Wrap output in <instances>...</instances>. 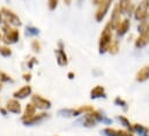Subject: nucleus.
<instances>
[{
	"label": "nucleus",
	"instance_id": "obj_14",
	"mask_svg": "<svg viewBox=\"0 0 149 136\" xmlns=\"http://www.w3.org/2000/svg\"><path fill=\"white\" fill-rule=\"evenodd\" d=\"M7 110L12 113H20L21 112V104L17 102L16 99H12L7 102Z\"/></svg>",
	"mask_w": 149,
	"mask_h": 136
},
{
	"label": "nucleus",
	"instance_id": "obj_5",
	"mask_svg": "<svg viewBox=\"0 0 149 136\" xmlns=\"http://www.w3.org/2000/svg\"><path fill=\"white\" fill-rule=\"evenodd\" d=\"M1 14L3 15V19L7 22V24H13V26H20L21 24L19 16L15 13H13L12 10H9L8 8H2Z\"/></svg>",
	"mask_w": 149,
	"mask_h": 136
},
{
	"label": "nucleus",
	"instance_id": "obj_4",
	"mask_svg": "<svg viewBox=\"0 0 149 136\" xmlns=\"http://www.w3.org/2000/svg\"><path fill=\"white\" fill-rule=\"evenodd\" d=\"M148 8H149L148 1H147V0L141 1V2L139 3V6L136 7L135 12H134V17H135V20H138V21H140V22L147 20L149 15Z\"/></svg>",
	"mask_w": 149,
	"mask_h": 136
},
{
	"label": "nucleus",
	"instance_id": "obj_27",
	"mask_svg": "<svg viewBox=\"0 0 149 136\" xmlns=\"http://www.w3.org/2000/svg\"><path fill=\"white\" fill-rule=\"evenodd\" d=\"M100 1H101V0H93V2H94L95 5H98V3H100Z\"/></svg>",
	"mask_w": 149,
	"mask_h": 136
},
{
	"label": "nucleus",
	"instance_id": "obj_15",
	"mask_svg": "<svg viewBox=\"0 0 149 136\" xmlns=\"http://www.w3.org/2000/svg\"><path fill=\"white\" fill-rule=\"evenodd\" d=\"M104 133L108 136H133V134L130 133V132L117 130V129H113V128H105Z\"/></svg>",
	"mask_w": 149,
	"mask_h": 136
},
{
	"label": "nucleus",
	"instance_id": "obj_30",
	"mask_svg": "<svg viewBox=\"0 0 149 136\" xmlns=\"http://www.w3.org/2000/svg\"><path fill=\"white\" fill-rule=\"evenodd\" d=\"M0 40H1V35H0Z\"/></svg>",
	"mask_w": 149,
	"mask_h": 136
},
{
	"label": "nucleus",
	"instance_id": "obj_22",
	"mask_svg": "<svg viewBox=\"0 0 149 136\" xmlns=\"http://www.w3.org/2000/svg\"><path fill=\"white\" fill-rule=\"evenodd\" d=\"M58 2H59V0H49V1H47L49 8H50L51 10H54V9L57 8V6H58Z\"/></svg>",
	"mask_w": 149,
	"mask_h": 136
},
{
	"label": "nucleus",
	"instance_id": "obj_21",
	"mask_svg": "<svg viewBox=\"0 0 149 136\" xmlns=\"http://www.w3.org/2000/svg\"><path fill=\"white\" fill-rule=\"evenodd\" d=\"M0 54L3 56V57H8V56L12 54V51L7 46H0Z\"/></svg>",
	"mask_w": 149,
	"mask_h": 136
},
{
	"label": "nucleus",
	"instance_id": "obj_17",
	"mask_svg": "<svg viewBox=\"0 0 149 136\" xmlns=\"http://www.w3.org/2000/svg\"><path fill=\"white\" fill-rule=\"evenodd\" d=\"M46 117V113H40V114H35L28 119H23V122L26 125H31V124H35V122H38L40 120H43L44 118Z\"/></svg>",
	"mask_w": 149,
	"mask_h": 136
},
{
	"label": "nucleus",
	"instance_id": "obj_6",
	"mask_svg": "<svg viewBox=\"0 0 149 136\" xmlns=\"http://www.w3.org/2000/svg\"><path fill=\"white\" fill-rule=\"evenodd\" d=\"M31 104L35 107L39 108V110H46V108L51 107V103L49 102L47 99L43 98L42 96H39V95H34L31 97Z\"/></svg>",
	"mask_w": 149,
	"mask_h": 136
},
{
	"label": "nucleus",
	"instance_id": "obj_11",
	"mask_svg": "<svg viewBox=\"0 0 149 136\" xmlns=\"http://www.w3.org/2000/svg\"><path fill=\"white\" fill-rule=\"evenodd\" d=\"M148 43H149V33L140 34V36L135 39V47L142 49L146 45H148Z\"/></svg>",
	"mask_w": 149,
	"mask_h": 136
},
{
	"label": "nucleus",
	"instance_id": "obj_1",
	"mask_svg": "<svg viewBox=\"0 0 149 136\" xmlns=\"http://www.w3.org/2000/svg\"><path fill=\"white\" fill-rule=\"evenodd\" d=\"M112 29L110 23H107V26L104 27L102 34L100 36V42H98V47H100V52L101 53H104L109 50L110 45L113 42V38H112Z\"/></svg>",
	"mask_w": 149,
	"mask_h": 136
},
{
	"label": "nucleus",
	"instance_id": "obj_2",
	"mask_svg": "<svg viewBox=\"0 0 149 136\" xmlns=\"http://www.w3.org/2000/svg\"><path fill=\"white\" fill-rule=\"evenodd\" d=\"M112 1L113 0H101L100 3L97 5V9H96V13H95V19L97 22H101L104 16L107 15L110 6H111Z\"/></svg>",
	"mask_w": 149,
	"mask_h": 136
},
{
	"label": "nucleus",
	"instance_id": "obj_18",
	"mask_svg": "<svg viewBox=\"0 0 149 136\" xmlns=\"http://www.w3.org/2000/svg\"><path fill=\"white\" fill-rule=\"evenodd\" d=\"M57 53V61L60 66H66L67 65V57H66V53L63 51V50H57L56 51Z\"/></svg>",
	"mask_w": 149,
	"mask_h": 136
},
{
	"label": "nucleus",
	"instance_id": "obj_19",
	"mask_svg": "<svg viewBox=\"0 0 149 136\" xmlns=\"http://www.w3.org/2000/svg\"><path fill=\"white\" fill-rule=\"evenodd\" d=\"M35 114H36V107H35L33 104H28V105L26 106L24 115H23L22 120H23V119H28V118H30V117H33V115H35Z\"/></svg>",
	"mask_w": 149,
	"mask_h": 136
},
{
	"label": "nucleus",
	"instance_id": "obj_7",
	"mask_svg": "<svg viewBox=\"0 0 149 136\" xmlns=\"http://www.w3.org/2000/svg\"><path fill=\"white\" fill-rule=\"evenodd\" d=\"M120 15H121V13H120L119 7H118V3H117V5H114V7H113V9H112L111 19H110V22H109L113 30H116L117 27H118V26L120 24V22H121Z\"/></svg>",
	"mask_w": 149,
	"mask_h": 136
},
{
	"label": "nucleus",
	"instance_id": "obj_13",
	"mask_svg": "<svg viewBox=\"0 0 149 136\" xmlns=\"http://www.w3.org/2000/svg\"><path fill=\"white\" fill-rule=\"evenodd\" d=\"M149 78V66L141 68L138 73H136V76H135V80L139 81V82H145Z\"/></svg>",
	"mask_w": 149,
	"mask_h": 136
},
{
	"label": "nucleus",
	"instance_id": "obj_26",
	"mask_svg": "<svg viewBox=\"0 0 149 136\" xmlns=\"http://www.w3.org/2000/svg\"><path fill=\"white\" fill-rule=\"evenodd\" d=\"M64 2H65L66 5H70V3L72 2V0H64Z\"/></svg>",
	"mask_w": 149,
	"mask_h": 136
},
{
	"label": "nucleus",
	"instance_id": "obj_9",
	"mask_svg": "<svg viewBox=\"0 0 149 136\" xmlns=\"http://www.w3.org/2000/svg\"><path fill=\"white\" fill-rule=\"evenodd\" d=\"M118 7H119V10L121 14H128L133 9V5H132L131 0H119Z\"/></svg>",
	"mask_w": 149,
	"mask_h": 136
},
{
	"label": "nucleus",
	"instance_id": "obj_25",
	"mask_svg": "<svg viewBox=\"0 0 149 136\" xmlns=\"http://www.w3.org/2000/svg\"><path fill=\"white\" fill-rule=\"evenodd\" d=\"M24 76V80L26 81H29L30 80V74H26V75H23Z\"/></svg>",
	"mask_w": 149,
	"mask_h": 136
},
{
	"label": "nucleus",
	"instance_id": "obj_31",
	"mask_svg": "<svg viewBox=\"0 0 149 136\" xmlns=\"http://www.w3.org/2000/svg\"><path fill=\"white\" fill-rule=\"evenodd\" d=\"M147 1H148V3H149V0H147Z\"/></svg>",
	"mask_w": 149,
	"mask_h": 136
},
{
	"label": "nucleus",
	"instance_id": "obj_12",
	"mask_svg": "<svg viewBox=\"0 0 149 136\" xmlns=\"http://www.w3.org/2000/svg\"><path fill=\"white\" fill-rule=\"evenodd\" d=\"M31 94V87L29 85H24L22 88H20L17 91L14 92V97L15 98H26Z\"/></svg>",
	"mask_w": 149,
	"mask_h": 136
},
{
	"label": "nucleus",
	"instance_id": "obj_3",
	"mask_svg": "<svg viewBox=\"0 0 149 136\" xmlns=\"http://www.w3.org/2000/svg\"><path fill=\"white\" fill-rule=\"evenodd\" d=\"M3 42L6 44H13V43H16L20 38V34H19V30L14 29V28H10L9 24H6L3 26Z\"/></svg>",
	"mask_w": 149,
	"mask_h": 136
},
{
	"label": "nucleus",
	"instance_id": "obj_20",
	"mask_svg": "<svg viewBox=\"0 0 149 136\" xmlns=\"http://www.w3.org/2000/svg\"><path fill=\"white\" fill-rule=\"evenodd\" d=\"M108 51H109L111 54H117V53H118V51H119V43H118L117 40H113Z\"/></svg>",
	"mask_w": 149,
	"mask_h": 136
},
{
	"label": "nucleus",
	"instance_id": "obj_29",
	"mask_svg": "<svg viewBox=\"0 0 149 136\" xmlns=\"http://www.w3.org/2000/svg\"><path fill=\"white\" fill-rule=\"evenodd\" d=\"M0 90H1V82H0Z\"/></svg>",
	"mask_w": 149,
	"mask_h": 136
},
{
	"label": "nucleus",
	"instance_id": "obj_23",
	"mask_svg": "<svg viewBox=\"0 0 149 136\" xmlns=\"http://www.w3.org/2000/svg\"><path fill=\"white\" fill-rule=\"evenodd\" d=\"M119 120H120V121H123V122H124V125H125L127 128H130L131 130H133V128H132V125L130 124V121H128V120H127L125 117H119Z\"/></svg>",
	"mask_w": 149,
	"mask_h": 136
},
{
	"label": "nucleus",
	"instance_id": "obj_16",
	"mask_svg": "<svg viewBox=\"0 0 149 136\" xmlns=\"http://www.w3.org/2000/svg\"><path fill=\"white\" fill-rule=\"evenodd\" d=\"M90 97L91 98H101V97H105V90L103 87L97 85L91 91H90Z\"/></svg>",
	"mask_w": 149,
	"mask_h": 136
},
{
	"label": "nucleus",
	"instance_id": "obj_28",
	"mask_svg": "<svg viewBox=\"0 0 149 136\" xmlns=\"http://www.w3.org/2000/svg\"><path fill=\"white\" fill-rule=\"evenodd\" d=\"M2 22V14H1V12H0V23Z\"/></svg>",
	"mask_w": 149,
	"mask_h": 136
},
{
	"label": "nucleus",
	"instance_id": "obj_8",
	"mask_svg": "<svg viewBox=\"0 0 149 136\" xmlns=\"http://www.w3.org/2000/svg\"><path fill=\"white\" fill-rule=\"evenodd\" d=\"M101 119H102V115L98 112L93 111V112L86 113L84 114V126H88V127L89 126H93V125H95L96 121H98Z\"/></svg>",
	"mask_w": 149,
	"mask_h": 136
},
{
	"label": "nucleus",
	"instance_id": "obj_10",
	"mask_svg": "<svg viewBox=\"0 0 149 136\" xmlns=\"http://www.w3.org/2000/svg\"><path fill=\"white\" fill-rule=\"evenodd\" d=\"M130 27H131V22L128 19H125L120 22V24L117 27V35L118 36H124L128 30H130Z\"/></svg>",
	"mask_w": 149,
	"mask_h": 136
},
{
	"label": "nucleus",
	"instance_id": "obj_24",
	"mask_svg": "<svg viewBox=\"0 0 149 136\" xmlns=\"http://www.w3.org/2000/svg\"><path fill=\"white\" fill-rule=\"evenodd\" d=\"M31 46H33V50L34 51H39V49H40V45H39V43H38L37 40H33V44H31Z\"/></svg>",
	"mask_w": 149,
	"mask_h": 136
}]
</instances>
